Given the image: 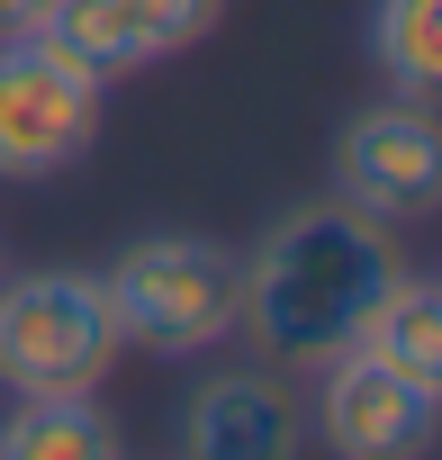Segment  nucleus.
Returning <instances> with one entry per match:
<instances>
[{
	"mask_svg": "<svg viewBox=\"0 0 442 460\" xmlns=\"http://www.w3.org/2000/svg\"><path fill=\"white\" fill-rule=\"evenodd\" d=\"M334 190L370 226H424L442 217V118L424 100L361 109L334 145Z\"/></svg>",
	"mask_w": 442,
	"mask_h": 460,
	"instance_id": "nucleus-5",
	"label": "nucleus"
},
{
	"mask_svg": "<svg viewBox=\"0 0 442 460\" xmlns=\"http://www.w3.org/2000/svg\"><path fill=\"white\" fill-rule=\"evenodd\" d=\"M0 460H118V424L91 397H19L0 415Z\"/></svg>",
	"mask_w": 442,
	"mask_h": 460,
	"instance_id": "nucleus-10",
	"label": "nucleus"
},
{
	"mask_svg": "<svg viewBox=\"0 0 442 460\" xmlns=\"http://www.w3.org/2000/svg\"><path fill=\"white\" fill-rule=\"evenodd\" d=\"M109 307L127 325V343L181 361V352H208L235 334V307H244V262L208 235H145L127 244V262L109 271Z\"/></svg>",
	"mask_w": 442,
	"mask_h": 460,
	"instance_id": "nucleus-3",
	"label": "nucleus"
},
{
	"mask_svg": "<svg viewBox=\"0 0 442 460\" xmlns=\"http://www.w3.org/2000/svg\"><path fill=\"white\" fill-rule=\"evenodd\" d=\"M316 370H325V388H316V433H325L334 460H424L433 415H442L433 388H415L406 370H388V361L361 352V343H343V352L316 361Z\"/></svg>",
	"mask_w": 442,
	"mask_h": 460,
	"instance_id": "nucleus-6",
	"label": "nucleus"
},
{
	"mask_svg": "<svg viewBox=\"0 0 442 460\" xmlns=\"http://www.w3.org/2000/svg\"><path fill=\"white\" fill-rule=\"evenodd\" d=\"M370 55L406 100H442V0H370Z\"/></svg>",
	"mask_w": 442,
	"mask_h": 460,
	"instance_id": "nucleus-11",
	"label": "nucleus"
},
{
	"mask_svg": "<svg viewBox=\"0 0 442 460\" xmlns=\"http://www.w3.org/2000/svg\"><path fill=\"white\" fill-rule=\"evenodd\" d=\"M181 451L190 460H289L298 451V397L280 379H253V370H226L190 397V424H181Z\"/></svg>",
	"mask_w": 442,
	"mask_h": 460,
	"instance_id": "nucleus-7",
	"label": "nucleus"
},
{
	"mask_svg": "<svg viewBox=\"0 0 442 460\" xmlns=\"http://www.w3.org/2000/svg\"><path fill=\"white\" fill-rule=\"evenodd\" d=\"M217 10H226V0H136V19H145L154 55H181V46H199V37L217 28Z\"/></svg>",
	"mask_w": 442,
	"mask_h": 460,
	"instance_id": "nucleus-12",
	"label": "nucleus"
},
{
	"mask_svg": "<svg viewBox=\"0 0 442 460\" xmlns=\"http://www.w3.org/2000/svg\"><path fill=\"white\" fill-rule=\"evenodd\" d=\"M37 10H46V0H0V37H28Z\"/></svg>",
	"mask_w": 442,
	"mask_h": 460,
	"instance_id": "nucleus-13",
	"label": "nucleus"
},
{
	"mask_svg": "<svg viewBox=\"0 0 442 460\" xmlns=\"http://www.w3.org/2000/svg\"><path fill=\"white\" fill-rule=\"evenodd\" d=\"M127 325L109 307V280H82V271L0 280V388L10 397H91Z\"/></svg>",
	"mask_w": 442,
	"mask_h": 460,
	"instance_id": "nucleus-2",
	"label": "nucleus"
},
{
	"mask_svg": "<svg viewBox=\"0 0 442 460\" xmlns=\"http://www.w3.org/2000/svg\"><path fill=\"white\" fill-rule=\"evenodd\" d=\"M352 343L442 397V280H388V289L370 298V316H361Z\"/></svg>",
	"mask_w": 442,
	"mask_h": 460,
	"instance_id": "nucleus-9",
	"label": "nucleus"
},
{
	"mask_svg": "<svg viewBox=\"0 0 442 460\" xmlns=\"http://www.w3.org/2000/svg\"><path fill=\"white\" fill-rule=\"evenodd\" d=\"M28 37H37V46H55L64 64H82L91 82L154 64V37H145V19H136V0H46Z\"/></svg>",
	"mask_w": 442,
	"mask_h": 460,
	"instance_id": "nucleus-8",
	"label": "nucleus"
},
{
	"mask_svg": "<svg viewBox=\"0 0 442 460\" xmlns=\"http://www.w3.org/2000/svg\"><path fill=\"white\" fill-rule=\"evenodd\" d=\"M100 136V82L37 37H0V172L46 181Z\"/></svg>",
	"mask_w": 442,
	"mask_h": 460,
	"instance_id": "nucleus-4",
	"label": "nucleus"
},
{
	"mask_svg": "<svg viewBox=\"0 0 442 460\" xmlns=\"http://www.w3.org/2000/svg\"><path fill=\"white\" fill-rule=\"evenodd\" d=\"M388 280H397L388 226H370L361 208H298V217L271 226L262 253L244 262V307H235V325H244L271 361L316 370V361H334V352L361 334V316H370V298H379Z\"/></svg>",
	"mask_w": 442,
	"mask_h": 460,
	"instance_id": "nucleus-1",
	"label": "nucleus"
}]
</instances>
